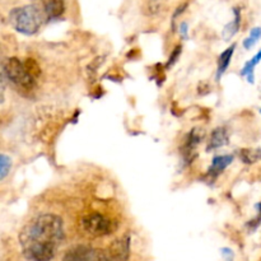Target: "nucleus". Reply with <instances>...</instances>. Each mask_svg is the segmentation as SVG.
Masks as SVG:
<instances>
[{"mask_svg":"<svg viewBox=\"0 0 261 261\" xmlns=\"http://www.w3.org/2000/svg\"><path fill=\"white\" fill-rule=\"evenodd\" d=\"M260 38H261V27L252 28L251 32H250V35H249V37L245 38V41H244L245 48H247V50H249V48H251L252 46H255V43H256Z\"/></svg>","mask_w":261,"mask_h":261,"instance_id":"nucleus-15","label":"nucleus"},{"mask_svg":"<svg viewBox=\"0 0 261 261\" xmlns=\"http://www.w3.org/2000/svg\"><path fill=\"white\" fill-rule=\"evenodd\" d=\"M228 142H229V137L227 130L223 129V127H218V129H216L213 133H212L206 149L208 150L217 149V148H221L223 147V145H227L228 144Z\"/></svg>","mask_w":261,"mask_h":261,"instance_id":"nucleus-9","label":"nucleus"},{"mask_svg":"<svg viewBox=\"0 0 261 261\" xmlns=\"http://www.w3.org/2000/svg\"><path fill=\"white\" fill-rule=\"evenodd\" d=\"M240 158L244 163L252 165L261 160V149H242L240 152Z\"/></svg>","mask_w":261,"mask_h":261,"instance_id":"nucleus-14","label":"nucleus"},{"mask_svg":"<svg viewBox=\"0 0 261 261\" xmlns=\"http://www.w3.org/2000/svg\"><path fill=\"white\" fill-rule=\"evenodd\" d=\"M65 237L63 219L55 214H40L31 219L19 233L23 256L28 261H51Z\"/></svg>","mask_w":261,"mask_h":261,"instance_id":"nucleus-1","label":"nucleus"},{"mask_svg":"<svg viewBox=\"0 0 261 261\" xmlns=\"http://www.w3.org/2000/svg\"><path fill=\"white\" fill-rule=\"evenodd\" d=\"M10 167H12V160L8 155L2 154L0 155V178L4 180L7 175L9 173Z\"/></svg>","mask_w":261,"mask_h":261,"instance_id":"nucleus-16","label":"nucleus"},{"mask_svg":"<svg viewBox=\"0 0 261 261\" xmlns=\"http://www.w3.org/2000/svg\"><path fill=\"white\" fill-rule=\"evenodd\" d=\"M234 48H236V45H231L227 50H224L223 53L221 54V56H219L218 71H217V78L218 79L223 75L224 71H226L227 68H228L229 63H231L232 55H233L234 53Z\"/></svg>","mask_w":261,"mask_h":261,"instance_id":"nucleus-11","label":"nucleus"},{"mask_svg":"<svg viewBox=\"0 0 261 261\" xmlns=\"http://www.w3.org/2000/svg\"><path fill=\"white\" fill-rule=\"evenodd\" d=\"M180 53H181V47H180V46H177V47H176V50H175V53H173L172 56H171L170 61H168V65H172V64L175 63L176 58H177V56L180 55Z\"/></svg>","mask_w":261,"mask_h":261,"instance_id":"nucleus-19","label":"nucleus"},{"mask_svg":"<svg viewBox=\"0 0 261 261\" xmlns=\"http://www.w3.org/2000/svg\"><path fill=\"white\" fill-rule=\"evenodd\" d=\"M260 61H261V50L251 59V60L247 61V63L245 64L244 69H242L241 71L242 76H245L250 83H254V71H255V68H256V65L260 63Z\"/></svg>","mask_w":261,"mask_h":261,"instance_id":"nucleus-13","label":"nucleus"},{"mask_svg":"<svg viewBox=\"0 0 261 261\" xmlns=\"http://www.w3.org/2000/svg\"><path fill=\"white\" fill-rule=\"evenodd\" d=\"M98 252L88 246H76L64 256L63 261H97Z\"/></svg>","mask_w":261,"mask_h":261,"instance_id":"nucleus-6","label":"nucleus"},{"mask_svg":"<svg viewBox=\"0 0 261 261\" xmlns=\"http://www.w3.org/2000/svg\"><path fill=\"white\" fill-rule=\"evenodd\" d=\"M45 13L36 5H24L15 8L9 13V23L12 27L23 35H35L43 22Z\"/></svg>","mask_w":261,"mask_h":261,"instance_id":"nucleus-3","label":"nucleus"},{"mask_svg":"<svg viewBox=\"0 0 261 261\" xmlns=\"http://www.w3.org/2000/svg\"><path fill=\"white\" fill-rule=\"evenodd\" d=\"M180 33L184 38H188L189 37V27H188V23H181L180 24Z\"/></svg>","mask_w":261,"mask_h":261,"instance_id":"nucleus-18","label":"nucleus"},{"mask_svg":"<svg viewBox=\"0 0 261 261\" xmlns=\"http://www.w3.org/2000/svg\"><path fill=\"white\" fill-rule=\"evenodd\" d=\"M130 255V237L124 236L98 252L97 261H127Z\"/></svg>","mask_w":261,"mask_h":261,"instance_id":"nucleus-5","label":"nucleus"},{"mask_svg":"<svg viewBox=\"0 0 261 261\" xmlns=\"http://www.w3.org/2000/svg\"><path fill=\"white\" fill-rule=\"evenodd\" d=\"M65 12L64 0H43V13L48 19H55Z\"/></svg>","mask_w":261,"mask_h":261,"instance_id":"nucleus-8","label":"nucleus"},{"mask_svg":"<svg viewBox=\"0 0 261 261\" xmlns=\"http://www.w3.org/2000/svg\"><path fill=\"white\" fill-rule=\"evenodd\" d=\"M233 161V157L232 155H218L213 160L212 162V166L209 167L208 175L212 176L213 178H216L219 173L223 172L227 167L232 163Z\"/></svg>","mask_w":261,"mask_h":261,"instance_id":"nucleus-10","label":"nucleus"},{"mask_svg":"<svg viewBox=\"0 0 261 261\" xmlns=\"http://www.w3.org/2000/svg\"><path fill=\"white\" fill-rule=\"evenodd\" d=\"M233 13H234V19L224 27L223 33H222L224 40H229V38H232L237 32H239L240 24H241V13H240L239 8H236V9L233 10Z\"/></svg>","mask_w":261,"mask_h":261,"instance_id":"nucleus-12","label":"nucleus"},{"mask_svg":"<svg viewBox=\"0 0 261 261\" xmlns=\"http://www.w3.org/2000/svg\"><path fill=\"white\" fill-rule=\"evenodd\" d=\"M81 227L89 236L105 237L116 231L117 223L101 213H91L82 218Z\"/></svg>","mask_w":261,"mask_h":261,"instance_id":"nucleus-4","label":"nucleus"},{"mask_svg":"<svg viewBox=\"0 0 261 261\" xmlns=\"http://www.w3.org/2000/svg\"><path fill=\"white\" fill-rule=\"evenodd\" d=\"M200 139L201 135L196 130H193L190 134H188L182 147V155L186 162H191L193 161L194 153L196 152V148H198L199 143H200Z\"/></svg>","mask_w":261,"mask_h":261,"instance_id":"nucleus-7","label":"nucleus"},{"mask_svg":"<svg viewBox=\"0 0 261 261\" xmlns=\"http://www.w3.org/2000/svg\"><path fill=\"white\" fill-rule=\"evenodd\" d=\"M256 209H257V211H259V214H257V218L254 219V221H251V223L249 224V226H251L252 229H256L257 227H259V224L261 223V203L257 204Z\"/></svg>","mask_w":261,"mask_h":261,"instance_id":"nucleus-17","label":"nucleus"},{"mask_svg":"<svg viewBox=\"0 0 261 261\" xmlns=\"http://www.w3.org/2000/svg\"><path fill=\"white\" fill-rule=\"evenodd\" d=\"M3 76L22 89H32L40 74V68L33 60L20 61L18 58H7L2 64Z\"/></svg>","mask_w":261,"mask_h":261,"instance_id":"nucleus-2","label":"nucleus"}]
</instances>
